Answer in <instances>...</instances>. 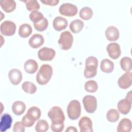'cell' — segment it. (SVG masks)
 I'll return each mask as SVG.
<instances>
[{"mask_svg":"<svg viewBox=\"0 0 132 132\" xmlns=\"http://www.w3.org/2000/svg\"><path fill=\"white\" fill-rule=\"evenodd\" d=\"M71 132V131H73V132H77V130L76 128V127H74V126H69L67 128V129L65 130V132Z\"/></svg>","mask_w":132,"mask_h":132,"instance_id":"38","label":"cell"},{"mask_svg":"<svg viewBox=\"0 0 132 132\" xmlns=\"http://www.w3.org/2000/svg\"><path fill=\"white\" fill-rule=\"evenodd\" d=\"M67 113L71 120L77 119L80 116L81 106L79 102L77 100L70 101L67 107Z\"/></svg>","mask_w":132,"mask_h":132,"instance_id":"5","label":"cell"},{"mask_svg":"<svg viewBox=\"0 0 132 132\" xmlns=\"http://www.w3.org/2000/svg\"><path fill=\"white\" fill-rule=\"evenodd\" d=\"M118 84L120 88L126 89L131 85V72L128 71L121 76L118 79Z\"/></svg>","mask_w":132,"mask_h":132,"instance_id":"12","label":"cell"},{"mask_svg":"<svg viewBox=\"0 0 132 132\" xmlns=\"http://www.w3.org/2000/svg\"><path fill=\"white\" fill-rule=\"evenodd\" d=\"M25 127L22 122H16L13 125V131L14 132H24L25 130Z\"/></svg>","mask_w":132,"mask_h":132,"instance_id":"36","label":"cell"},{"mask_svg":"<svg viewBox=\"0 0 132 132\" xmlns=\"http://www.w3.org/2000/svg\"><path fill=\"white\" fill-rule=\"evenodd\" d=\"M44 39L42 35L38 34L33 35L28 41V44L33 48L40 47L44 43Z\"/></svg>","mask_w":132,"mask_h":132,"instance_id":"17","label":"cell"},{"mask_svg":"<svg viewBox=\"0 0 132 132\" xmlns=\"http://www.w3.org/2000/svg\"><path fill=\"white\" fill-rule=\"evenodd\" d=\"M119 112L115 109H109L106 114V118L107 120L110 122H117L119 118Z\"/></svg>","mask_w":132,"mask_h":132,"instance_id":"30","label":"cell"},{"mask_svg":"<svg viewBox=\"0 0 132 132\" xmlns=\"http://www.w3.org/2000/svg\"><path fill=\"white\" fill-rule=\"evenodd\" d=\"M78 125L80 132H92V122L87 117H82L79 121Z\"/></svg>","mask_w":132,"mask_h":132,"instance_id":"13","label":"cell"},{"mask_svg":"<svg viewBox=\"0 0 132 132\" xmlns=\"http://www.w3.org/2000/svg\"><path fill=\"white\" fill-rule=\"evenodd\" d=\"M119 111L123 114H127L130 111L131 107V101L126 98L120 100L118 103Z\"/></svg>","mask_w":132,"mask_h":132,"instance_id":"15","label":"cell"},{"mask_svg":"<svg viewBox=\"0 0 132 132\" xmlns=\"http://www.w3.org/2000/svg\"><path fill=\"white\" fill-rule=\"evenodd\" d=\"M107 51L110 58L113 59H118L121 55V48L120 45L116 42L109 43L107 47Z\"/></svg>","mask_w":132,"mask_h":132,"instance_id":"11","label":"cell"},{"mask_svg":"<svg viewBox=\"0 0 132 132\" xmlns=\"http://www.w3.org/2000/svg\"><path fill=\"white\" fill-rule=\"evenodd\" d=\"M44 18L43 14L38 11H33L29 14L30 20L34 23H37Z\"/></svg>","mask_w":132,"mask_h":132,"instance_id":"35","label":"cell"},{"mask_svg":"<svg viewBox=\"0 0 132 132\" xmlns=\"http://www.w3.org/2000/svg\"><path fill=\"white\" fill-rule=\"evenodd\" d=\"M24 68L27 73L29 74H33L37 71L38 64L35 60L28 59L25 62Z\"/></svg>","mask_w":132,"mask_h":132,"instance_id":"22","label":"cell"},{"mask_svg":"<svg viewBox=\"0 0 132 132\" xmlns=\"http://www.w3.org/2000/svg\"><path fill=\"white\" fill-rule=\"evenodd\" d=\"M105 36L107 40L110 41L117 40L120 36L118 29L113 26H110L105 30Z\"/></svg>","mask_w":132,"mask_h":132,"instance_id":"16","label":"cell"},{"mask_svg":"<svg viewBox=\"0 0 132 132\" xmlns=\"http://www.w3.org/2000/svg\"><path fill=\"white\" fill-rule=\"evenodd\" d=\"M0 29L2 35L6 36H11L13 35L15 32L16 25L12 21H5L1 24Z\"/></svg>","mask_w":132,"mask_h":132,"instance_id":"9","label":"cell"},{"mask_svg":"<svg viewBox=\"0 0 132 132\" xmlns=\"http://www.w3.org/2000/svg\"><path fill=\"white\" fill-rule=\"evenodd\" d=\"M82 103L86 111L88 113H93L96 109L97 100L94 96H85L82 99Z\"/></svg>","mask_w":132,"mask_h":132,"instance_id":"7","label":"cell"},{"mask_svg":"<svg viewBox=\"0 0 132 132\" xmlns=\"http://www.w3.org/2000/svg\"><path fill=\"white\" fill-rule=\"evenodd\" d=\"M77 11L76 6L71 3H63L59 8L60 14L67 16H74L77 13Z\"/></svg>","mask_w":132,"mask_h":132,"instance_id":"8","label":"cell"},{"mask_svg":"<svg viewBox=\"0 0 132 132\" xmlns=\"http://www.w3.org/2000/svg\"><path fill=\"white\" fill-rule=\"evenodd\" d=\"M25 3L26 8L28 11H33L38 10L40 9V5L36 0H27L23 1Z\"/></svg>","mask_w":132,"mask_h":132,"instance_id":"32","label":"cell"},{"mask_svg":"<svg viewBox=\"0 0 132 132\" xmlns=\"http://www.w3.org/2000/svg\"><path fill=\"white\" fill-rule=\"evenodd\" d=\"M84 26V23L82 21L79 19H76L72 21L69 25L70 30L73 33L76 34L80 32Z\"/></svg>","mask_w":132,"mask_h":132,"instance_id":"25","label":"cell"},{"mask_svg":"<svg viewBox=\"0 0 132 132\" xmlns=\"http://www.w3.org/2000/svg\"><path fill=\"white\" fill-rule=\"evenodd\" d=\"M100 67L103 72L109 73L112 72L114 69V63L109 59H104L101 61Z\"/></svg>","mask_w":132,"mask_h":132,"instance_id":"24","label":"cell"},{"mask_svg":"<svg viewBox=\"0 0 132 132\" xmlns=\"http://www.w3.org/2000/svg\"><path fill=\"white\" fill-rule=\"evenodd\" d=\"M55 55L54 50L47 47L41 48L38 52V58L42 61H51L54 58Z\"/></svg>","mask_w":132,"mask_h":132,"instance_id":"10","label":"cell"},{"mask_svg":"<svg viewBox=\"0 0 132 132\" xmlns=\"http://www.w3.org/2000/svg\"><path fill=\"white\" fill-rule=\"evenodd\" d=\"M120 65L124 71H130L132 68V60L130 57H124L120 60Z\"/></svg>","mask_w":132,"mask_h":132,"instance_id":"29","label":"cell"},{"mask_svg":"<svg viewBox=\"0 0 132 132\" xmlns=\"http://www.w3.org/2000/svg\"><path fill=\"white\" fill-rule=\"evenodd\" d=\"M131 129V122L127 118L122 119L117 127L118 132H129Z\"/></svg>","mask_w":132,"mask_h":132,"instance_id":"20","label":"cell"},{"mask_svg":"<svg viewBox=\"0 0 132 132\" xmlns=\"http://www.w3.org/2000/svg\"><path fill=\"white\" fill-rule=\"evenodd\" d=\"M53 68L47 64H43L39 69L36 75V81L41 85H44L48 82L53 75Z\"/></svg>","mask_w":132,"mask_h":132,"instance_id":"3","label":"cell"},{"mask_svg":"<svg viewBox=\"0 0 132 132\" xmlns=\"http://www.w3.org/2000/svg\"><path fill=\"white\" fill-rule=\"evenodd\" d=\"M79 16L83 20H89L92 17L93 11L89 7H85L81 8L79 11Z\"/></svg>","mask_w":132,"mask_h":132,"instance_id":"28","label":"cell"},{"mask_svg":"<svg viewBox=\"0 0 132 132\" xmlns=\"http://www.w3.org/2000/svg\"><path fill=\"white\" fill-rule=\"evenodd\" d=\"M10 82L13 85H18L22 79V74L20 70L17 69H12L8 73Z\"/></svg>","mask_w":132,"mask_h":132,"instance_id":"14","label":"cell"},{"mask_svg":"<svg viewBox=\"0 0 132 132\" xmlns=\"http://www.w3.org/2000/svg\"><path fill=\"white\" fill-rule=\"evenodd\" d=\"M22 88L23 91L27 93L32 94L36 93L37 87L36 85L30 81H25L22 85Z\"/></svg>","mask_w":132,"mask_h":132,"instance_id":"27","label":"cell"},{"mask_svg":"<svg viewBox=\"0 0 132 132\" xmlns=\"http://www.w3.org/2000/svg\"><path fill=\"white\" fill-rule=\"evenodd\" d=\"M98 60L95 57L89 56L86 59L84 76L87 78L94 77L97 73Z\"/></svg>","mask_w":132,"mask_h":132,"instance_id":"4","label":"cell"},{"mask_svg":"<svg viewBox=\"0 0 132 132\" xmlns=\"http://www.w3.org/2000/svg\"><path fill=\"white\" fill-rule=\"evenodd\" d=\"M68 24L67 20L60 16L56 17L53 21V27L57 31H61L67 27Z\"/></svg>","mask_w":132,"mask_h":132,"instance_id":"19","label":"cell"},{"mask_svg":"<svg viewBox=\"0 0 132 132\" xmlns=\"http://www.w3.org/2000/svg\"><path fill=\"white\" fill-rule=\"evenodd\" d=\"M49 125L47 121L44 120H39L36 123L35 130L37 132H45L48 130Z\"/></svg>","mask_w":132,"mask_h":132,"instance_id":"31","label":"cell"},{"mask_svg":"<svg viewBox=\"0 0 132 132\" xmlns=\"http://www.w3.org/2000/svg\"><path fill=\"white\" fill-rule=\"evenodd\" d=\"M98 89L97 82L93 80H90L86 82L85 84V89L88 92H95Z\"/></svg>","mask_w":132,"mask_h":132,"instance_id":"33","label":"cell"},{"mask_svg":"<svg viewBox=\"0 0 132 132\" xmlns=\"http://www.w3.org/2000/svg\"><path fill=\"white\" fill-rule=\"evenodd\" d=\"M12 119L11 116L7 113L4 114L1 119L0 130L2 132L6 131L11 127Z\"/></svg>","mask_w":132,"mask_h":132,"instance_id":"18","label":"cell"},{"mask_svg":"<svg viewBox=\"0 0 132 132\" xmlns=\"http://www.w3.org/2000/svg\"><path fill=\"white\" fill-rule=\"evenodd\" d=\"M48 117L52 121L51 129L54 132H61L64 129L65 117L62 110L58 106L52 107L48 111Z\"/></svg>","mask_w":132,"mask_h":132,"instance_id":"1","label":"cell"},{"mask_svg":"<svg viewBox=\"0 0 132 132\" xmlns=\"http://www.w3.org/2000/svg\"><path fill=\"white\" fill-rule=\"evenodd\" d=\"M41 115L40 109L36 106H32L28 109L26 114L22 118V122L25 127H31L35 121L39 119Z\"/></svg>","mask_w":132,"mask_h":132,"instance_id":"2","label":"cell"},{"mask_svg":"<svg viewBox=\"0 0 132 132\" xmlns=\"http://www.w3.org/2000/svg\"><path fill=\"white\" fill-rule=\"evenodd\" d=\"M41 2L43 3L44 5H50V6H56L59 2V0H44L41 1Z\"/></svg>","mask_w":132,"mask_h":132,"instance_id":"37","label":"cell"},{"mask_svg":"<svg viewBox=\"0 0 132 132\" xmlns=\"http://www.w3.org/2000/svg\"><path fill=\"white\" fill-rule=\"evenodd\" d=\"M32 32L31 26L27 23L22 24L19 29V35L22 38H27Z\"/></svg>","mask_w":132,"mask_h":132,"instance_id":"26","label":"cell"},{"mask_svg":"<svg viewBox=\"0 0 132 132\" xmlns=\"http://www.w3.org/2000/svg\"><path fill=\"white\" fill-rule=\"evenodd\" d=\"M58 42L61 50H68L73 44V36L69 31H64L60 34Z\"/></svg>","mask_w":132,"mask_h":132,"instance_id":"6","label":"cell"},{"mask_svg":"<svg viewBox=\"0 0 132 132\" xmlns=\"http://www.w3.org/2000/svg\"><path fill=\"white\" fill-rule=\"evenodd\" d=\"M48 20L46 18H43L39 22L34 23V26L35 28L39 31H43L45 30L48 27Z\"/></svg>","mask_w":132,"mask_h":132,"instance_id":"34","label":"cell"},{"mask_svg":"<svg viewBox=\"0 0 132 132\" xmlns=\"http://www.w3.org/2000/svg\"><path fill=\"white\" fill-rule=\"evenodd\" d=\"M0 5L2 9L7 13L14 11L16 7L15 2L13 0H1Z\"/></svg>","mask_w":132,"mask_h":132,"instance_id":"21","label":"cell"},{"mask_svg":"<svg viewBox=\"0 0 132 132\" xmlns=\"http://www.w3.org/2000/svg\"><path fill=\"white\" fill-rule=\"evenodd\" d=\"M26 109V105L25 103L20 101L14 102L12 105V110L13 112L17 115L22 114Z\"/></svg>","mask_w":132,"mask_h":132,"instance_id":"23","label":"cell"}]
</instances>
